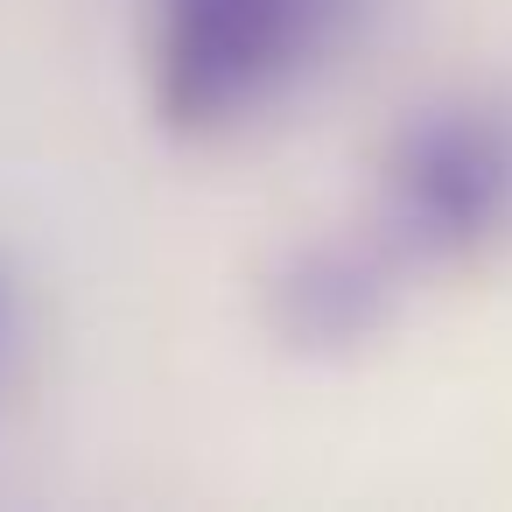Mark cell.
I'll return each instance as SVG.
<instances>
[{
    "label": "cell",
    "mask_w": 512,
    "mask_h": 512,
    "mask_svg": "<svg viewBox=\"0 0 512 512\" xmlns=\"http://www.w3.org/2000/svg\"><path fill=\"white\" fill-rule=\"evenodd\" d=\"M358 15L365 0H155V113L176 134L260 120L344 50Z\"/></svg>",
    "instance_id": "obj_1"
},
{
    "label": "cell",
    "mask_w": 512,
    "mask_h": 512,
    "mask_svg": "<svg viewBox=\"0 0 512 512\" xmlns=\"http://www.w3.org/2000/svg\"><path fill=\"white\" fill-rule=\"evenodd\" d=\"M372 239L407 267H456L512 239V99L456 92L407 113L379 155Z\"/></svg>",
    "instance_id": "obj_2"
},
{
    "label": "cell",
    "mask_w": 512,
    "mask_h": 512,
    "mask_svg": "<svg viewBox=\"0 0 512 512\" xmlns=\"http://www.w3.org/2000/svg\"><path fill=\"white\" fill-rule=\"evenodd\" d=\"M393 295H400V260L365 232V239L309 246L281 274L274 309L295 344H358L393 316Z\"/></svg>",
    "instance_id": "obj_3"
},
{
    "label": "cell",
    "mask_w": 512,
    "mask_h": 512,
    "mask_svg": "<svg viewBox=\"0 0 512 512\" xmlns=\"http://www.w3.org/2000/svg\"><path fill=\"white\" fill-rule=\"evenodd\" d=\"M8 365H15V288L0 274V386H8Z\"/></svg>",
    "instance_id": "obj_4"
}]
</instances>
